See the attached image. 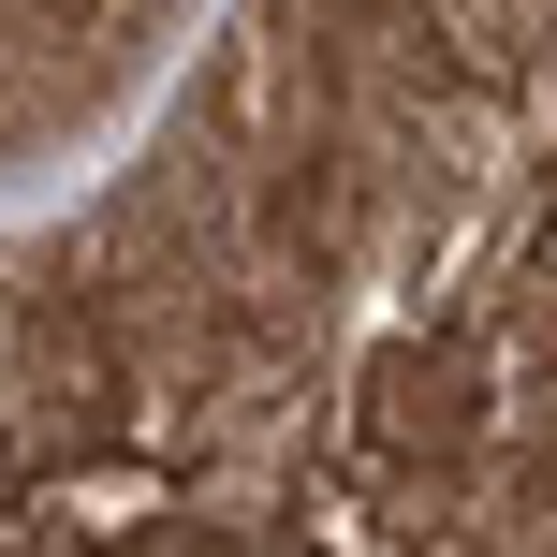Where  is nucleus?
<instances>
[{
	"label": "nucleus",
	"instance_id": "nucleus-1",
	"mask_svg": "<svg viewBox=\"0 0 557 557\" xmlns=\"http://www.w3.org/2000/svg\"><path fill=\"white\" fill-rule=\"evenodd\" d=\"M367 441L382 455H470L484 441V367L441 337H382L367 352Z\"/></svg>",
	"mask_w": 557,
	"mask_h": 557
},
{
	"label": "nucleus",
	"instance_id": "nucleus-2",
	"mask_svg": "<svg viewBox=\"0 0 557 557\" xmlns=\"http://www.w3.org/2000/svg\"><path fill=\"white\" fill-rule=\"evenodd\" d=\"M250 235H264L278 264H308V278H323L337 250H352V176H337L323 147H294V162H264V191H250Z\"/></svg>",
	"mask_w": 557,
	"mask_h": 557
}]
</instances>
